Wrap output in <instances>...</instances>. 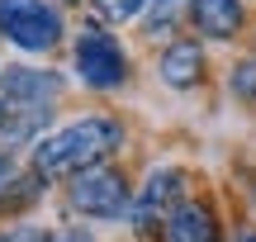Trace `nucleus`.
<instances>
[{
    "label": "nucleus",
    "instance_id": "obj_1",
    "mask_svg": "<svg viewBox=\"0 0 256 242\" xmlns=\"http://www.w3.org/2000/svg\"><path fill=\"white\" fill-rule=\"evenodd\" d=\"M124 142V124L110 119V114H86V119L66 124V128H52L34 142V171L43 180H76L81 171L104 166L110 152H119Z\"/></svg>",
    "mask_w": 256,
    "mask_h": 242
},
{
    "label": "nucleus",
    "instance_id": "obj_2",
    "mask_svg": "<svg viewBox=\"0 0 256 242\" xmlns=\"http://www.w3.org/2000/svg\"><path fill=\"white\" fill-rule=\"evenodd\" d=\"M0 38L19 52H52L62 43V10L52 0H0Z\"/></svg>",
    "mask_w": 256,
    "mask_h": 242
},
{
    "label": "nucleus",
    "instance_id": "obj_3",
    "mask_svg": "<svg viewBox=\"0 0 256 242\" xmlns=\"http://www.w3.org/2000/svg\"><path fill=\"white\" fill-rule=\"evenodd\" d=\"M72 62L86 90H119L128 81V52L114 34L104 28H81L72 43Z\"/></svg>",
    "mask_w": 256,
    "mask_h": 242
},
{
    "label": "nucleus",
    "instance_id": "obj_4",
    "mask_svg": "<svg viewBox=\"0 0 256 242\" xmlns=\"http://www.w3.org/2000/svg\"><path fill=\"white\" fill-rule=\"evenodd\" d=\"M66 204H72L76 214H86V218H119V214H128L133 195H128L124 171L90 166V171H81V176L66 186Z\"/></svg>",
    "mask_w": 256,
    "mask_h": 242
},
{
    "label": "nucleus",
    "instance_id": "obj_5",
    "mask_svg": "<svg viewBox=\"0 0 256 242\" xmlns=\"http://www.w3.org/2000/svg\"><path fill=\"white\" fill-rule=\"evenodd\" d=\"M185 204V171L180 166H156L152 176L142 180L133 204V228L138 233H156V224L166 228V218Z\"/></svg>",
    "mask_w": 256,
    "mask_h": 242
},
{
    "label": "nucleus",
    "instance_id": "obj_6",
    "mask_svg": "<svg viewBox=\"0 0 256 242\" xmlns=\"http://www.w3.org/2000/svg\"><path fill=\"white\" fill-rule=\"evenodd\" d=\"M0 90H5V100L43 110V104H52L62 95V76L57 72H34V66H5L0 72Z\"/></svg>",
    "mask_w": 256,
    "mask_h": 242
},
{
    "label": "nucleus",
    "instance_id": "obj_7",
    "mask_svg": "<svg viewBox=\"0 0 256 242\" xmlns=\"http://www.w3.org/2000/svg\"><path fill=\"white\" fill-rule=\"evenodd\" d=\"M190 24L200 38H214V43H228L232 34L242 28V19H247V10H242V0H190Z\"/></svg>",
    "mask_w": 256,
    "mask_h": 242
},
{
    "label": "nucleus",
    "instance_id": "obj_8",
    "mask_svg": "<svg viewBox=\"0 0 256 242\" xmlns=\"http://www.w3.org/2000/svg\"><path fill=\"white\" fill-rule=\"evenodd\" d=\"M162 81L171 90H190V86L204 81V48L194 38H176L162 52Z\"/></svg>",
    "mask_w": 256,
    "mask_h": 242
},
{
    "label": "nucleus",
    "instance_id": "obj_9",
    "mask_svg": "<svg viewBox=\"0 0 256 242\" xmlns=\"http://www.w3.org/2000/svg\"><path fill=\"white\" fill-rule=\"evenodd\" d=\"M166 242H218V224L200 200H185L171 218H166Z\"/></svg>",
    "mask_w": 256,
    "mask_h": 242
},
{
    "label": "nucleus",
    "instance_id": "obj_10",
    "mask_svg": "<svg viewBox=\"0 0 256 242\" xmlns=\"http://www.w3.org/2000/svg\"><path fill=\"white\" fill-rule=\"evenodd\" d=\"M147 38H162V34H171V24H176V14L180 10H190V0H147Z\"/></svg>",
    "mask_w": 256,
    "mask_h": 242
},
{
    "label": "nucleus",
    "instance_id": "obj_11",
    "mask_svg": "<svg viewBox=\"0 0 256 242\" xmlns=\"http://www.w3.org/2000/svg\"><path fill=\"white\" fill-rule=\"evenodd\" d=\"M10 242H90V233L86 228H24V233H14Z\"/></svg>",
    "mask_w": 256,
    "mask_h": 242
},
{
    "label": "nucleus",
    "instance_id": "obj_12",
    "mask_svg": "<svg viewBox=\"0 0 256 242\" xmlns=\"http://www.w3.org/2000/svg\"><path fill=\"white\" fill-rule=\"evenodd\" d=\"M95 10H100L104 19H119V24H128V19H138L147 10V0H95Z\"/></svg>",
    "mask_w": 256,
    "mask_h": 242
},
{
    "label": "nucleus",
    "instance_id": "obj_13",
    "mask_svg": "<svg viewBox=\"0 0 256 242\" xmlns=\"http://www.w3.org/2000/svg\"><path fill=\"white\" fill-rule=\"evenodd\" d=\"M228 86H232V95H242V100H256V62H238Z\"/></svg>",
    "mask_w": 256,
    "mask_h": 242
},
{
    "label": "nucleus",
    "instance_id": "obj_14",
    "mask_svg": "<svg viewBox=\"0 0 256 242\" xmlns=\"http://www.w3.org/2000/svg\"><path fill=\"white\" fill-rule=\"evenodd\" d=\"M5 186H14V162L0 157V200H5Z\"/></svg>",
    "mask_w": 256,
    "mask_h": 242
},
{
    "label": "nucleus",
    "instance_id": "obj_15",
    "mask_svg": "<svg viewBox=\"0 0 256 242\" xmlns=\"http://www.w3.org/2000/svg\"><path fill=\"white\" fill-rule=\"evenodd\" d=\"M10 128V100H0V133Z\"/></svg>",
    "mask_w": 256,
    "mask_h": 242
},
{
    "label": "nucleus",
    "instance_id": "obj_16",
    "mask_svg": "<svg viewBox=\"0 0 256 242\" xmlns=\"http://www.w3.org/2000/svg\"><path fill=\"white\" fill-rule=\"evenodd\" d=\"M238 242H256V233H247V238H238Z\"/></svg>",
    "mask_w": 256,
    "mask_h": 242
},
{
    "label": "nucleus",
    "instance_id": "obj_17",
    "mask_svg": "<svg viewBox=\"0 0 256 242\" xmlns=\"http://www.w3.org/2000/svg\"><path fill=\"white\" fill-rule=\"evenodd\" d=\"M0 242H10V238H5V233H0Z\"/></svg>",
    "mask_w": 256,
    "mask_h": 242
}]
</instances>
